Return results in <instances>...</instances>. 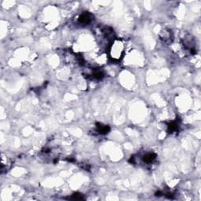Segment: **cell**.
Wrapping results in <instances>:
<instances>
[{"label": "cell", "instance_id": "obj_1", "mask_svg": "<svg viewBox=\"0 0 201 201\" xmlns=\"http://www.w3.org/2000/svg\"><path fill=\"white\" fill-rule=\"evenodd\" d=\"M125 50L124 42L120 39L113 40V43L110 47V57L114 61H119L123 57Z\"/></svg>", "mask_w": 201, "mask_h": 201}, {"label": "cell", "instance_id": "obj_2", "mask_svg": "<svg viewBox=\"0 0 201 201\" xmlns=\"http://www.w3.org/2000/svg\"><path fill=\"white\" fill-rule=\"evenodd\" d=\"M94 17L89 12H83L79 17V22L81 24H88L93 21Z\"/></svg>", "mask_w": 201, "mask_h": 201}, {"label": "cell", "instance_id": "obj_3", "mask_svg": "<svg viewBox=\"0 0 201 201\" xmlns=\"http://www.w3.org/2000/svg\"><path fill=\"white\" fill-rule=\"evenodd\" d=\"M160 39L165 43H171L173 39V35L171 30H164L160 33Z\"/></svg>", "mask_w": 201, "mask_h": 201}, {"label": "cell", "instance_id": "obj_4", "mask_svg": "<svg viewBox=\"0 0 201 201\" xmlns=\"http://www.w3.org/2000/svg\"><path fill=\"white\" fill-rule=\"evenodd\" d=\"M97 131L102 134H108L110 131L109 126H106V125H102L101 124H97Z\"/></svg>", "mask_w": 201, "mask_h": 201}, {"label": "cell", "instance_id": "obj_5", "mask_svg": "<svg viewBox=\"0 0 201 201\" xmlns=\"http://www.w3.org/2000/svg\"><path fill=\"white\" fill-rule=\"evenodd\" d=\"M155 157H156V155L155 153H147L143 156V161L147 164H150L155 160Z\"/></svg>", "mask_w": 201, "mask_h": 201}, {"label": "cell", "instance_id": "obj_6", "mask_svg": "<svg viewBox=\"0 0 201 201\" xmlns=\"http://www.w3.org/2000/svg\"><path fill=\"white\" fill-rule=\"evenodd\" d=\"M178 127V124L176 122H171L168 125V131H169V133H173V132L177 131Z\"/></svg>", "mask_w": 201, "mask_h": 201}, {"label": "cell", "instance_id": "obj_7", "mask_svg": "<svg viewBox=\"0 0 201 201\" xmlns=\"http://www.w3.org/2000/svg\"><path fill=\"white\" fill-rule=\"evenodd\" d=\"M93 76H94V79H102V78L104 77V74H103L102 72H101V71L97 70V71H95V72L93 73Z\"/></svg>", "mask_w": 201, "mask_h": 201}, {"label": "cell", "instance_id": "obj_8", "mask_svg": "<svg viewBox=\"0 0 201 201\" xmlns=\"http://www.w3.org/2000/svg\"><path fill=\"white\" fill-rule=\"evenodd\" d=\"M72 199L75 200H83V196L82 194H79V193H74L72 196Z\"/></svg>", "mask_w": 201, "mask_h": 201}]
</instances>
